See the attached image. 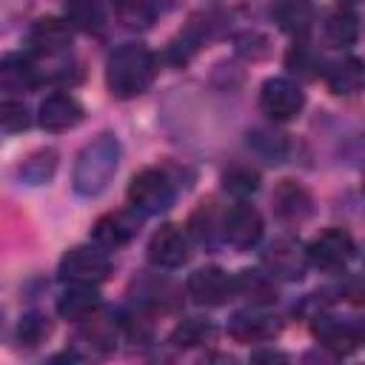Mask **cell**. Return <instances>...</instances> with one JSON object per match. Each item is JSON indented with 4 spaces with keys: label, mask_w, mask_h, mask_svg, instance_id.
I'll list each match as a JSON object with an SVG mask.
<instances>
[{
    "label": "cell",
    "mask_w": 365,
    "mask_h": 365,
    "mask_svg": "<svg viewBox=\"0 0 365 365\" xmlns=\"http://www.w3.org/2000/svg\"><path fill=\"white\" fill-rule=\"evenodd\" d=\"M271 208L282 222H302L314 211V200L305 185L294 180H282L271 194Z\"/></svg>",
    "instance_id": "obj_17"
},
{
    "label": "cell",
    "mask_w": 365,
    "mask_h": 365,
    "mask_svg": "<svg viewBox=\"0 0 365 365\" xmlns=\"http://www.w3.org/2000/svg\"><path fill=\"white\" fill-rule=\"evenodd\" d=\"M43 365H80V359L71 351H60V354H51Z\"/></svg>",
    "instance_id": "obj_35"
},
{
    "label": "cell",
    "mask_w": 365,
    "mask_h": 365,
    "mask_svg": "<svg viewBox=\"0 0 365 365\" xmlns=\"http://www.w3.org/2000/svg\"><path fill=\"white\" fill-rule=\"evenodd\" d=\"M285 63H288V68H291V71H297V74H302V77H311V74H314V68H319L317 54H314V51H311V46H305V43L291 46V51H288Z\"/></svg>",
    "instance_id": "obj_33"
},
{
    "label": "cell",
    "mask_w": 365,
    "mask_h": 365,
    "mask_svg": "<svg viewBox=\"0 0 365 365\" xmlns=\"http://www.w3.org/2000/svg\"><path fill=\"white\" fill-rule=\"evenodd\" d=\"M157 54L143 43H123L106 60V86L114 97L131 100L151 88L157 80Z\"/></svg>",
    "instance_id": "obj_1"
},
{
    "label": "cell",
    "mask_w": 365,
    "mask_h": 365,
    "mask_svg": "<svg viewBox=\"0 0 365 365\" xmlns=\"http://www.w3.org/2000/svg\"><path fill=\"white\" fill-rule=\"evenodd\" d=\"M185 291L200 305H222L234 297V277L217 265H205L188 277Z\"/></svg>",
    "instance_id": "obj_14"
},
{
    "label": "cell",
    "mask_w": 365,
    "mask_h": 365,
    "mask_svg": "<svg viewBox=\"0 0 365 365\" xmlns=\"http://www.w3.org/2000/svg\"><path fill=\"white\" fill-rule=\"evenodd\" d=\"M211 336H214V325H211L208 319H200V317L182 319V322L174 328V334H171V339H174L177 345H182V348L202 345V342H208Z\"/></svg>",
    "instance_id": "obj_26"
},
{
    "label": "cell",
    "mask_w": 365,
    "mask_h": 365,
    "mask_svg": "<svg viewBox=\"0 0 365 365\" xmlns=\"http://www.w3.org/2000/svg\"><path fill=\"white\" fill-rule=\"evenodd\" d=\"M262 237V217L254 205L248 202H237L231 208H225L222 217V240L228 245H234L237 251H248L259 242Z\"/></svg>",
    "instance_id": "obj_10"
},
{
    "label": "cell",
    "mask_w": 365,
    "mask_h": 365,
    "mask_svg": "<svg viewBox=\"0 0 365 365\" xmlns=\"http://www.w3.org/2000/svg\"><path fill=\"white\" fill-rule=\"evenodd\" d=\"M222 185H225V191H231V194H237V197H248V194H254V191L259 188V177H257V171H251V168L234 165V168H228V171L222 174Z\"/></svg>",
    "instance_id": "obj_30"
},
{
    "label": "cell",
    "mask_w": 365,
    "mask_h": 365,
    "mask_svg": "<svg viewBox=\"0 0 365 365\" xmlns=\"http://www.w3.org/2000/svg\"><path fill=\"white\" fill-rule=\"evenodd\" d=\"M68 351L83 362H106L117 351V322H111L108 317L91 314L74 331Z\"/></svg>",
    "instance_id": "obj_5"
},
{
    "label": "cell",
    "mask_w": 365,
    "mask_h": 365,
    "mask_svg": "<svg viewBox=\"0 0 365 365\" xmlns=\"http://www.w3.org/2000/svg\"><path fill=\"white\" fill-rule=\"evenodd\" d=\"M117 168H120V143L114 134L103 131L91 143H86L83 151L77 154L71 185L80 197H100L111 185Z\"/></svg>",
    "instance_id": "obj_2"
},
{
    "label": "cell",
    "mask_w": 365,
    "mask_h": 365,
    "mask_svg": "<svg viewBox=\"0 0 365 365\" xmlns=\"http://www.w3.org/2000/svg\"><path fill=\"white\" fill-rule=\"evenodd\" d=\"M222 217L225 211L217 208V202H200L197 211L188 217V234L205 245V248H220L222 240Z\"/></svg>",
    "instance_id": "obj_19"
},
{
    "label": "cell",
    "mask_w": 365,
    "mask_h": 365,
    "mask_svg": "<svg viewBox=\"0 0 365 365\" xmlns=\"http://www.w3.org/2000/svg\"><path fill=\"white\" fill-rule=\"evenodd\" d=\"M279 328H282V319L259 305L242 308L228 319V334L237 342H265V339H274Z\"/></svg>",
    "instance_id": "obj_11"
},
{
    "label": "cell",
    "mask_w": 365,
    "mask_h": 365,
    "mask_svg": "<svg viewBox=\"0 0 365 365\" xmlns=\"http://www.w3.org/2000/svg\"><path fill=\"white\" fill-rule=\"evenodd\" d=\"M305 254H308V265H314L325 274H339L356 257V242L345 228L331 225L319 237H314V242L305 248Z\"/></svg>",
    "instance_id": "obj_6"
},
{
    "label": "cell",
    "mask_w": 365,
    "mask_h": 365,
    "mask_svg": "<svg viewBox=\"0 0 365 365\" xmlns=\"http://www.w3.org/2000/svg\"><path fill=\"white\" fill-rule=\"evenodd\" d=\"M66 23L71 29L97 31L103 26V9L97 3H71V6H66Z\"/></svg>",
    "instance_id": "obj_29"
},
{
    "label": "cell",
    "mask_w": 365,
    "mask_h": 365,
    "mask_svg": "<svg viewBox=\"0 0 365 365\" xmlns=\"http://www.w3.org/2000/svg\"><path fill=\"white\" fill-rule=\"evenodd\" d=\"M140 231V217L131 211V208H117V211H108L103 214L94 228H91V240L97 248H123L128 245Z\"/></svg>",
    "instance_id": "obj_12"
},
{
    "label": "cell",
    "mask_w": 365,
    "mask_h": 365,
    "mask_svg": "<svg viewBox=\"0 0 365 365\" xmlns=\"http://www.w3.org/2000/svg\"><path fill=\"white\" fill-rule=\"evenodd\" d=\"M311 331L319 339V345L328 348L336 356L354 354L359 348V342H362V328L356 322L339 319V317H331V314H314Z\"/></svg>",
    "instance_id": "obj_9"
},
{
    "label": "cell",
    "mask_w": 365,
    "mask_h": 365,
    "mask_svg": "<svg viewBox=\"0 0 365 365\" xmlns=\"http://www.w3.org/2000/svg\"><path fill=\"white\" fill-rule=\"evenodd\" d=\"M100 308V294L94 285H66L57 297V314L71 322H83Z\"/></svg>",
    "instance_id": "obj_20"
},
{
    "label": "cell",
    "mask_w": 365,
    "mask_h": 365,
    "mask_svg": "<svg viewBox=\"0 0 365 365\" xmlns=\"http://www.w3.org/2000/svg\"><path fill=\"white\" fill-rule=\"evenodd\" d=\"M40 68L31 54L26 51H9L0 57V88L11 94H26L40 86Z\"/></svg>",
    "instance_id": "obj_15"
},
{
    "label": "cell",
    "mask_w": 365,
    "mask_h": 365,
    "mask_svg": "<svg viewBox=\"0 0 365 365\" xmlns=\"http://www.w3.org/2000/svg\"><path fill=\"white\" fill-rule=\"evenodd\" d=\"M262 268H265V277L271 279H282V282H297L305 277V268H308V254H305V245L294 237H279L274 242L265 245L262 257H259Z\"/></svg>",
    "instance_id": "obj_7"
},
{
    "label": "cell",
    "mask_w": 365,
    "mask_h": 365,
    "mask_svg": "<svg viewBox=\"0 0 365 365\" xmlns=\"http://www.w3.org/2000/svg\"><path fill=\"white\" fill-rule=\"evenodd\" d=\"M54 168H57V151L54 148H40V151L29 154L20 163V177L29 185H43L46 180H51Z\"/></svg>",
    "instance_id": "obj_24"
},
{
    "label": "cell",
    "mask_w": 365,
    "mask_h": 365,
    "mask_svg": "<svg viewBox=\"0 0 365 365\" xmlns=\"http://www.w3.org/2000/svg\"><path fill=\"white\" fill-rule=\"evenodd\" d=\"M125 197H128V205H131V211L137 217H154V214H163V211L171 208V202H174V182L160 168H143L128 182Z\"/></svg>",
    "instance_id": "obj_3"
},
{
    "label": "cell",
    "mask_w": 365,
    "mask_h": 365,
    "mask_svg": "<svg viewBox=\"0 0 365 365\" xmlns=\"http://www.w3.org/2000/svg\"><path fill=\"white\" fill-rule=\"evenodd\" d=\"M325 43L334 48H348L356 43L359 37V17L354 11V6H339L336 11H331V17L325 20Z\"/></svg>",
    "instance_id": "obj_22"
},
{
    "label": "cell",
    "mask_w": 365,
    "mask_h": 365,
    "mask_svg": "<svg viewBox=\"0 0 365 365\" xmlns=\"http://www.w3.org/2000/svg\"><path fill=\"white\" fill-rule=\"evenodd\" d=\"M322 74H325L328 88L342 97L359 94L362 83H365V68H362V60H356V57H342L336 63H328V68Z\"/></svg>",
    "instance_id": "obj_21"
},
{
    "label": "cell",
    "mask_w": 365,
    "mask_h": 365,
    "mask_svg": "<svg viewBox=\"0 0 365 365\" xmlns=\"http://www.w3.org/2000/svg\"><path fill=\"white\" fill-rule=\"evenodd\" d=\"M251 365H291V359L279 348H254L251 351Z\"/></svg>",
    "instance_id": "obj_34"
},
{
    "label": "cell",
    "mask_w": 365,
    "mask_h": 365,
    "mask_svg": "<svg viewBox=\"0 0 365 365\" xmlns=\"http://www.w3.org/2000/svg\"><path fill=\"white\" fill-rule=\"evenodd\" d=\"M0 128L3 131H23L29 128V111L20 100L0 97Z\"/></svg>",
    "instance_id": "obj_32"
},
{
    "label": "cell",
    "mask_w": 365,
    "mask_h": 365,
    "mask_svg": "<svg viewBox=\"0 0 365 365\" xmlns=\"http://www.w3.org/2000/svg\"><path fill=\"white\" fill-rule=\"evenodd\" d=\"M148 259L157 268H180L188 262L191 251H188V234L180 225H160L151 240H148Z\"/></svg>",
    "instance_id": "obj_13"
},
{
    "label": "cell",
    "mask_w": 365,
    "mask_h": 365,
    "mask_svg": "<svg viewBox=\"0 0 365 365\" xmlns=\"http://www.w3.org/2000/svg\"><path fill=\"white\" fill-rule=\"evenodd\" d=\"M29 43L34 46L37 54H63L68 51L71 46V26L60 17H43L31 26V34H29Z\"/></svg>",
    "instance_id": "obj_18"
},
{
    "label": "cell",
    "mask_w": 365,
    "mask_h": 365,
    "mask_svg": "<svg viewBox=\"0 0 365 365\" xmlns=\"http://www.w3.org/2000/svg\"><path fill=\"white\" fill-rule=\"evenodd\" d=\"M248 143H251L262 157H268L271 163H279V160L288 154V148H291V143H288L285 134H274V131H265V128L251 131V134H248Z\"/></svg>",
    "instance_id": "obj_28"
},
{
    "label": "cell",
    "mask_w": 365,
    "mask_h": 365,
    "mask_svg": "<svg viewBox=\"0 0 365 365\" xmlns=\"http://www.w3.org/2000/svg\"><path fill=\"white\" fill-rule=\"evenodd\" d=\"M57 274L66 285H94L97 288L100 282L108 279L111 259L97 245H74L63 254Z\"/></svg>",
    "instance_id": "obj_4"
},
{
    "label": "cell",
    "mask_w": 365,
    "mask_h": 365,
    "mask_svg": "<svg viewBox=\"0 0 365 365\" xmlns=\"http://www.w3.org/2000/svg\"><path fill=\"white\" fill-rule=\"evenodd\" d=\"M305 106V94L302 88L288 80V77H271L262 83L259 88V108L277 120V123H285V120H294Z\"/></svg>",
    "instance_id": "obj_8"
},
{
    "label": "cell",
    "mask_w": 365,
    "mask_h": 365,
    "mask_svg": "<svg viewBox=\"0 0 365 365\" xmlns=\"http://www.w3.org/2000/svg\"><path fill=\"white\" fill-rule=\"evenodd\" d=\"M80 120H83V106H80L71 94H66V91L48 94V97L40 103V108H37V123H40L46 131H54V134L74 128Z\"/></svg>",
    "instance_id": "obj_16"
},
{
    "label": "cell",
    "mask_w": 365,
    "mask_h": 365,
    "mask_svg": "<svg viewBox=\"0 0 365 365\" xmlns=\"http://www.w3.org/2000/svg\"><path fill=\"white\" fill-rule=\"evenodd\" d=\"M274 17H277V23L285 31H305L311 26V9L308 6H297V3L277 6L274 9Z\"/></svg>",
    "instance_id": "obj_31"
},
{
    "label": "cell",
    "mask_w": 365,
    "mask_h": 365,
    "mask_svg": "<svg viewBox=\"0 0 365 365\" xmlns=\"http://www.w3.org/2000/svg\"><path fill=\"white\" fill-rule=\"evenodd\" d=\"M211 365H237V362H234V356H225V354H217V356H211Z\"/></svg>",
    "instance_id": "obj_36"
},
{
    "label": "cell",
    "mask_w": 365,
    "mask_h": 365,
    "mask_svg": "<svg viewBox=\"0 0 365 365\" xmlns=\"http://www.w3.org/2000/svg\"><path fill=\"white\" fill-rule=\"evenodd\" d=\"M114 14H117V20L125 29H148L154 23V17H157V9L151 3L131 0V3H117L114 6Z\"/></svg>",
    "instance_id": "obj_27"
},
{
    "label": "cell",
    "mask_w": 365,
    "mask_h": 365,
    "mask_svg": "<svg viewBox=\"0 0 365 365\" xmlns=\"http://www.w3.org/2000/svg\"><path fill=\"white\" fill-rule=\"evenodd\" d=\"M48 334H51V322H48V317L40 314V311H29V314H23L20 322H17V342H20V345L34 348V345H40Z\"/></svg>",
    "instance_id": "obj_25"
},
{
    "label": "cell",
    "mask_w": 365,
    "mask_h": 365,
    "mask_svg": "<svg viewBox=\"0 0 365 365\" xmlns=\"http://www.w3.org/2000/svg\"><path fill=\"white\" fill-rule=\"evenodd\" d=\"M234 297H245V299H251V305L262 308L277 299L274 279L265 277L262 271H240L234 277Z\"/></svg>",
    "instance_id": "obj_23"
}]
</instances>
